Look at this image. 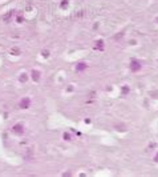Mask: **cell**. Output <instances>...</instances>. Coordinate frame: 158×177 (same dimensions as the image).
<instances>
[{
    "instance_id": "cell-1",
    "label": "cell",
    "mask_w": 158,
    "mask_h": 177,
    "mask_svg": "<svg viewBox=\"0 0 158 177\" xmlns=\"http://www.w3.org/2000/svg\"><path fill=\"white\" fill-rule=\"evenodd\" d=\"M20 108H23V109H27L29 105H31V99L29 97H24V99H21V101H20Z\"/></svg>"
},
{
    "instance_id": "cell-2",
    "label": "cell",
    "mask_w": 158,
    "mask_h": 177,
    "mask_svg": "<svg viewBox=\"0 0 158 177\" xmlns=\"http://www.w3.org/2000/svg\"><path fill=\"white\" fill-rule=\"evenodd\" d=\"M130 69L133 71V72H137V71H139V69H141V63L137 61V60H133L130 63Z\"/></svg>"
},
{
    "instance_id": "cell-3",
    "label": "cell",
    "mask_w": 158,
    "mask_h": 177,
    "mask_svg": "<svg viewBox=\"0 0 158 177\" xmlns=\"http://www.w3.org/2000/svg\"><path fill=\"white\" fill-rule=\"evenodd\" d=\"M12 131H13L16 134H21L23 132H24V128H23L21 124H16V125L12 128Z\"/></svg>"
},
{
    "instance_id": "cell-4",
    "label": "cell",
    "mask_w": 158,
    "mask_h": 177,
    "mask_svg": "<svg viewBox=\"0 0 158 177\" xmlns=\"http://www.w3.org/2000/svg\"><path fill=\"white\" fill-rule=\"evenodd\" d=\"M32 79L35 80V81H37L39 79H40V72H39V71H32Z\"/></svg>"
},
{
    "instance_id": "cell-5",
    "label": "cell",
    "mask_w": 158,
    "mask_h": 177,
    "mask_svg": "<svg viewBox=\"0 0 158 177\" xmlns=\"http://www.w3.org/2000/svg\"><path fill=\"white\" fill-rule=\"evenodd\" d=\"M85 68H86V64H85V63H78V64H77V67H76V69H77L78 72H81V71H84Z\"/></svg>"
},
{
    "instance_id": "cell-6",
    "label": "cell",
    "mask_w": 158,
    "mask_h": 177,
    "mask_svg": "<svg viewBox=\"0 0 158 177\" xmlns=\"http://www.w3.org/2000/svg\"><path fill=\"white\" fill-rule=\"evenodd\" d=\"M102 47H104V41H102V40H98L96 48H97V49H102Z\"/></svg>"
},
{
    "instance_id": "cell-7",
    "label": "cell",
    "mask_w": 158,
    "mask_h": 177,
    "mask_svg": "<svg viewBox=\"0 0 158 177\" xmlns=\"http://www.w3.org/2000/svg\"><path fill=\"white\" fill-rule=\"evenodd\" d=\"M20 80H21V81H25V80H27V76H25V75H24V76H21Z\"/></svg>"
},
{
    "instance_id": "cell-8",
    "label": "cell",
    "mask_w": 158,
    "mask_h": 177,
    "mask_svg": "<svg viewBox=\"0 0 158 177\" xmlns=\"http://www.w3.org/2000/svg\"><path fill=\"white\" fill-rule=\"evenodd\" d=\"M67 4H68V0H65V2H62V3H61L62 7H64V5H67Z\"/></svg>"
},
{
    "instance_id": "cell-9",
    "label": "cell",
    "mask_w": 158,
    "mask_h": 177,
    "mask_svg": "<svg viewBox=\"0 0 158 177\" xmlns=\"http://www.w3.org/2000/svg\"><path fill=\"white\" fill-rule=\"evenodd\" d=\"M155 161H158V155L155 156Z\"/></svg>"
},
{
    "instance_id": "cell-10",
    "label": "cell",
    "mask_w": 158,
    "mask_h": 177,
    "mask_svg": "<svg viewBox=\"0 0 158 177\" xmlns=\"http://www.w3.org/2000/svg\"><path fill=\"white\" fill-rule=\"evenodd\" d=\"M157 21H158V19H157Z\"/></svg>"
}]
</instances>
